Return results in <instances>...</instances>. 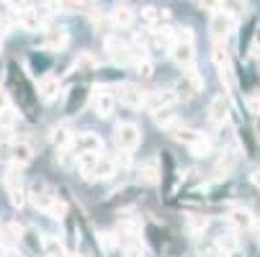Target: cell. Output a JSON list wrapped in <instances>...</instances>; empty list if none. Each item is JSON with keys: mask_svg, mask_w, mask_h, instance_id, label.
I'll list each match as a JSON object with an SVG mask.
<instances>
[{"mask_svg": "<svg viewBox=\"0 0 260 257\" xmlns=\"http://www.w3.org/2000/svg\"><path fill=\"white\" fill-rule=\"evenodd\" d=\"M114 141H116V146H119L121 152H134L137 146H139V141H142V131H139L137 124L121 121L116 126V131H114Z\"/></svg>", "mask_w": 260, "mask_h": 257, "instance_id": "cell-1", "label": "cell"}, {"mask_svg": "<svg viewBox=\"0 0 260 257\" xmlns=\"http://www.w3.org/2000/svg\"><path fill=\"white\" fill-rule=\"evenodd\" d=\"M204 90V78H201V72L199 69H193V67H188V72L178 80V85H175V98H183V100H191V98H196L199 93Z\"/></svg>", "mask_w": 260, "mask_h": 257, "instance_id": "cell-2", "label": "cell"}, {"mask_svg": "<svg viewBox=\"0 0 260 257\" xmlns=\"http://www.w3.org/2000/svg\"><path fill=\"white\" fill-rule=\"evenodd\" d=\"M209 31H211V39L216 42H224L227 36L235 31V18L227 16L224 11H219V13H211V21H209Z\"/></svg>", "mask_w": 260, "mask_h": 257, "instance_id": "cell-3", "label": "cell"}, {"mask_svg": "<svg viewBox=\"0 0 260 257\" xmlns=\"http://www.w3.org/2000/svg\"><path fill=\"white\" fill-rule=\"evenodd\" d=\"M70 42V33L64 28H54V31H44L39 39H36V44H39L42 49L47 52H62Z\"/></svg>", "mask_w": 260, "mask_h": 257, "instance_id": "cell-4", "label": "cell"}, {"mask_svg": "<svg viewBox=\"0 0 260 257\" xmlns=\"http://www.w3.org/2000/svg\"><path fill=\"white\" fill-rule=\"evenodd\" d=\"M170 57L178 67H193V59H196L193 42H173L170 44Z\"/></svg>", "mask_w": 260, "mask_h": 257, "instance_id": "cell-5", "label": "cell"}, {"mask_svg": "<svg viewBox=\"0 0 260 257\" xmlns=\"http://www.w3.org/2000/svg\"><path fill=\"white\" fill-rule=\"evenodd\" d=\"M175 103V95L168 93V90H155V93H144V103L142 108L144 111H150V114H157L162 111V108H170Z\"/></svg>", "mask_w": 260, "mask_h": 257, "instance_id": "cell-6", "label": "cell"}, {"mask_svg": "<svg viewBox=\"0 0 260 257\" xmlns=\"http://www.w3.org/2000/svg\"><path fill=\"white\" fill-rule=\"evenodd\" d=\"M114 108H116V98L114 93H108L106 88H98L95 95H93V111L98 119H108L111 114H114Z\"/></svg>", "mask_w": 260, "mask_h": 257, "instance_id": "cell-7", "label": "cell"}, {"mask_svg": "<svg viewBox=\"0 0 260 257\" xmlns=\"http://www.w3.org/2000/svg\"><path fill=\"white\" fill-rule=\"evenodd\" d=\"M116 93L119 95H114V98H119L124 105H129V108H142V103H144V90L142 88H137V85H132V83H121L119 88H116Z\"/></svg>", "mask_w": 260, "mask_h": 257, "instance_id": "cell-8", "label": "cell"}, {"mask_svg": "<svg viewBox=\"0 0 260 257\" xmlns=\"http://www.w3.org/2000/svg\"><path fill=\"white\" fill-rule=\"evenodd\" d=\"M227 222H230V227L240 234V232H250V229L255 227V216H252V211H247V208H232L230 216H227Z\"/></svg>", "mask_w": 260, "mask_h": 257, "instance_id": "cell-9", "label": "cell"}, {"mask_svg": "<svg viewBox=\"0 0 260 257\" xmlns=\"http://www.w3.org/2000/svg\"><path fill=\"white\" fill-rule=\"evenodd\" d=\"M70 146H75L78 150V155L80 152H101L103 150V139L98 136V134H93V131H85V134H80V136H72V144Z\"/></svg>", "mask_w": 260, "mask_h": 257, "instance_id": "cell-10", "label": "cell"}, {"mask_svg": "<svg viewBox=\"0 0 260 257\" xmlns=\"http://www.w3.org/2000/svg\"><path fill=\"white\" fill-rule=\"evenodd\" d=\"M44 21H47V16L39 8H23V11H18V23H21L23 31H39L44 26Z\"/></svg>", "mask_w": 260, "mask_h": 257, "instance_id": "cell-11", "label": "cell"}, {"mask_svg": "<svg viewBox=\"0 0 260 257\" xmlns=\"http://www.w3.org/2000/svg\"><path fill=\"white\" fill-rule=\"evenodd\" d=\"M11 160H13V165L26 167V165L34 160V146H31L28 141H23V139L11 141Z\"/></svg>", "mask_w": 260, "mask_h": 257, "instance_id": "cell-12", "label": "cell"}, {"mask_svg": "<svg viewBox=\"0 0 260 257\" xmlns=\"http://www.w3.org/2000/svg\"><path fill=\"white\" fill-rule=\"evenodd\" d=\"M209 119L214 124H224L230 119V100L224 95H214L209 103Z\"/></svg>", "mask_w": 260, "mask_h": 257, "instance_id": "cell-13", "label": "cell"}, {"mask_svg": "<svg viewBox=\"0 0 260 257\" xmlns=\"http://www.w3.org/2000/svg\"><path fill=\"white\" fill-rule=\"evenodd\" d=\"M28 201L36 206V208H42L44 213H47V208L52 206V201H54V196L47 191V186L44 182H34V188L28 191Z\"/></svg>", "mask_w": 260, "mask_h": 257, "instance_id": "cell-14", "label": "cell"}, {"mask_svg": "<svg viewBox=\"0 0 260 257\" xmlns=\"http://www.w3.org/2000/svg\"><path fill=\"white\" fill-rule=\"evenodd\" d=\"M59 90H62V83H59L57 78H44V80L39 83V98H42L44 103L57 100V98H59Z\"/></svg>", "mask_w": 260, "mask_h": 257, "instance_id": "cell-15", "label": "cell"}, {"mask_svg": "<svg viewBox=\"0 0 260 257\" xmlns=\"http://www.w3.org/2000/svg\"><path fill=\"white\" fill-rule=\"evenodd\" d=\"M139 180L147 182V186H155V182L160 180V167H157V160H144L142 167H139Z\"/></svg>", "mask_w": 260, "mask_h": 257, "instance_id": "cell-16", "label": "cell"}, {"mask_svg": "<svg viewBox=\"0 0 260 257\" xmlns=\"http://www.w3.org/2000/svg\"><path fill=\"white\" fill-rule=\"evenodd\" d=\"M155 116V124L160 126V129H165V131H175L178 126H180V119H178V114H173L170 108H162V111H157V114H152Z\"/></svg>", "mask_w": 260, "mask_h": 257, "instance_id": "cell-17", "label": "cell"}, {"mask_svg": "<svg viewBox=\"0 0 260 257\" xmlns=\"http://www.w3.org/2000/svg\"><path fill=\"white\" fill-rule=\"evenodd\" d=\"M98 155L95 152H80L78 155V170L80 175H85L88 180H93V172H95V165H98Z\"/></svg>", "mask_w": 260, "mask_h": 257, "instance_id": "cell-18", "label": "cell"}, {"mask_svg": "<svg viewBox=\"0 0 260 257\" xmlns=\"http://www.w3.org/2000/svg\"><path fill=\"white\" fill-rule=\"evenodd\" d=\"M168 8H155V6H147V8H142V21L147 23V26H157V23H165L168 21Z\"/></svg>", "mask_w": 260, "mask_h": 257, "instance_id": "cell-19", "label": "cell"}, {"mask_svg": "<svg viewBox=\"0 0 260 257\" xmlns=\"http://www.w3.org/2000/svg\"><path fill=\"white\" fill-rule=\"evenodd\" d=\"M170 136H173V139H178V141H180V144H185V146H193V144H196V141H199L204 134H201V131H196V129H185V126H178V129H175Z\"/></svg>", "mask_w": 260, "mask_h": 257, "instance_id": "cell-20", "label": "cell"}, {"mask_svg": "<svg viewBox=\"0 0 260 257\" xmlns=\"http://www.w3.org/2000/svg\"><path fill=\"white\" fill-rule=\"evenodd\" d=\"M139 232H142V222H139V218H132V216L121 218V224L116 227L119 237H137Z\"/></svg>", "mask_w": 260, "mask_h": 257, "instance_id": "cell-21", "label": "cell"}, {"mask_svg": "<svg viewBox=\"0 0 260 257\" xmlns=\"http://www.w3.org/2000/svg\"><path fill=\"white\" fill-rule=\"evenodd\" d=\"M111 21H114V26L126 28V26L134 21V13H132V8H129V6H116L114 11H111Z\"/></svg>", "mask_w": 260, "mask_h": 257, "instance_id": "cell-22", "label": "cell"}, {"mask_svg": "<svg viewBox=\"0 0 260 257\" xmlns=\"http://www.w3.org/2000/svg\"><path fill=\"white\" fill-rule=\"evenodd\" d=\"M221 11L232 18H242L247 13V3L245 0H221Z\"/></svg>", "mask_w": 260, "mask_h": 257, "instance_id": "cell-23", "label": "cell"}, {"mask_svg": "<svg viewBox=\"0 0 260 257\" xmlns=\"http://www.w3.org/2000/svg\"><path fill=\"white\" fill-rule=\"evenodd\" d=\"M44 257H70V254L57 237H47L44 239Z\"/></svg>", "mask_w": 260, "mask_h": 257, "instance_id": "cell-24", "label": "cell"}, {"mask_svg": "<svg viewBox=\"0 0 260 257\" xmlns=\"http://www.w3.org/2000/svg\"><path fill=\"white\" fill-rule=\"evenodd\" d=\"M114 175H116V165H114V160H98L95 172H93L95 180H108V177H114Z\"/></svg>", "mask_w": 260, "mask_h": 257, "instance_id": "cell-25", "label": "cell"}, {"mask_svg": "<svg viewBox=\"0 0 260 257\" xmlns=\"http://www.w3.org/2000/svg\"><path fill=\"white\" fill-rule=\"evenodd\" d=\"M8 201H11V206L13 208H23L26 206V201H28V193H26V188L23 186H13V188H8Z\"/></svg>", "mask_w": 260, "mask_h": 257, "instance_id": "cell-26", "label": "cell"}, {"mask_svg": "<svg viewBox=\"0 0 260 257\" xmlns=\"http://www.w3.org/2000/svg\"><path fill=\"white\" fill-rule=\"evenodd\" d=\"M216 244H219V249L224 252V254H230V252H235L237 247H240V239H237V232H227V234H221L219 239H216Z\"/></svg>", "mask_w": 260, "mask_h": 257, "instance_id": "cell-27", "label": "cell"}, {"mask_svg": "<svg viewBox=\"0 0 260 257\" xmlns=\"http://www.w3.org/2000/svg\"><path fill=\"white\" fill-rule=\"evenodd\" d=\"M52 141H54V146H59V150H70L72 134L64 126H57V129H52Z\"/></svg>", "mask_w": 260, "mask_h": 257, "instance_id": "cell-28", "label": "cell"}, {"mask_svg": "<svg viewBox=\"0 0 260 257\" xmlns=\"http://www.w3.org/2000/svg\"><path fill=\"white\" fill-rule=\"evenodd\" d=\"M211 59H214V64H216L219 69H221V67H230V52L224 49V44H221V42L214 47V52H211Z\"/></svg>", "mask_w": 260, "mask_h": 257, "instance_id": "cell-29", "label": "cell"}, {"mask_svg": "<svg viewBox=\"0 0 260 257\" xmlns=\"http://www.w3.org/2000/svg\"><path fill=\"white\" fill-rule=\"evenodd\" d=\"M18 116L11 111V108H6V111H0V131H11L16 126Z\"/></svg>", "mask_w": 260, "mask_h": 257, "instance_id": "cell-30", "label": "cell"}, {"mask_svg": "<svg viewBox=\"0 0 260 257\" xmlns=\"http://www.w3.org/2000/svg\"><path fill=\"white\" fill-rule=\"evenodd\" d=\"M209 152H211V141H209L206 136H201V139L191 146V155H193V157H206Z\"/></svg>", "mask_w": 260, "mask_h": 257, "instance_id": "cell-31", "label": "cell"}, {"mask_svg": "<svg viewBox=\"0 0 260 257\" xmlns=\"http://www.w3.org/2000/svg\"><path fill=\"white\" fill-rule=\"evenodd\" d=\"M47 213H49L52 218H64V216H67V206H64V201L54 198V201H52V206L47 208Z\"/></svg>", "mask_w": 260, "mask_h": 257, "instance_id": "cell-32", "label": "cell"}, {"mask_svg": "<svg viewBox=\"0 0 260 257\" xmlns=\"http://www.w3.org/2000/svg\"><path fill=\"white\" fill-rule=\"evenodd\" d=\"M199 8L206 11V13H219L221 11V0H196Z\"/></svg>", "mask_w": 260, "mask_h": 257, "instance_id": "cell-33", "label": "cell"}, {"mask_svg": "<svg viewBox=\"0 0 260 257\" xmlns=\"http://www.w3.org/2000/svg\"><path fill=\"white\" fill-rule=\"evenodd\" d=\"M245 105H247V111H250L252 116H257V114H260V95H247V98H245Z\"/></svg>", "mask_w": 260, "mask_h": 257, "instance_id": "cell-34", "label": "cell"}, {"mask_svg": "<svg viewBox=\"0 0 260 257\" xmlns=\"http://www.w3.org/2000/svg\"><path fill=\"white\" fill-rule=\"evenodd\" d=\"M124 257H147V249L142 244H129L124 249Z\"/></svg>", "mask_w": 260, "mask_h": 257, "instance_id": "cell-35", "label": "cell"}, {"mask_svg": "<svg viewBox=\"0 0 260 257\" xmlns=\"http://www.w3.org/2000/svg\"><path fill=\"white\" fill-rule=\"evenodd\" d=\"M137 69H139V75H142V78H152V62L142 59V62L137 64Z\"/></svg>", "mask_w": 260, "mask_h": 257, "instance_id": "cell-36", "label": "cell"}, {"mask_svg": "<svg viewBox=\"0 0 260 257\" xmlns=\"http://www.w3.org/2000/svg\"><path fill=\"white\" fill-rule=\"evenodd\" d=\"M8 105H11V98H8V93H6V90H0V111H6Z\"/></svg>", "mask_w": 260, "mask_h": 257, "instance_id": "cell-37", "label": "cell"}, {"mask_svg": "<svg viewBox=\"0 0 260 257\" xmlns=\"http://www.w3.org/2000/svg\"><path fill=\"white\" fill-rule=\"evenodd\" d=\"M252 182H255V186L260 188V170H255V175H252Z\"/></svg>", "mask_w": 260, "mask_h": 257, "instance_id": "cell-38", "label": "cell"}, {"mask_svg": "<svg viewBox=\"0 0 260 257\" xmlns=\"http://www.w3.org/2000/svg\"><path fill=\"white\" fill-rule=\"evenodd\" d=\"M255 242H257V247H260V227L255 229Z\"/></svg>", "mask_w": 260, "mask_h": 257, "instance_id": "cell-39", "label": "cell"}, {"mask_svg": "<svg viewBox=\"0 0 260 257\" xmlns=\"http://www.w3.org/2000/svg\"><path fill=\"white\" fill-rule=\"evenodd\" d=\"M0 54H3V39H0Z\"/></svg>", "mask_w": 260, "mask_h": 257, "instance_id": "cell-40", "label": "cell"}, {"mask_svg": "<svg viewBox=\"0 0 260 257\" xmlns=\"http://www.w3.org/2000/svg\"><path fill=\"white\" fill-rule=\"evenodd\" d=\"M0 227H3V222H0Z\"/></svg>", "mask_w": 260, "mask_h": 257, "instance_id": "cell-41", "label": "cell"}]
</instances>
